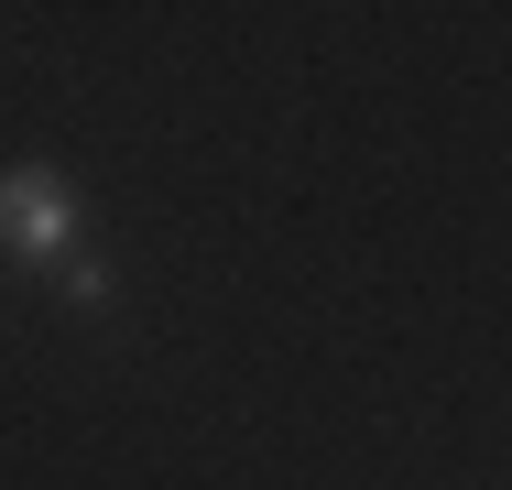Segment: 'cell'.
<instances>
[{"mask_svg":"<svg viewBox=\"0 0 512 490\" xmlns=\"http://www.w3.org/2000/svg\"><path fill=\"white\" fill-rule=\"evenodd\" d=\"M77 186H66V164H44V153H22V164H0V251L11 262H33V273H66L77 262Z\"/></svg>","mask_w":512,"mask_h":490,"instance_id":"cell-1","label":"cell"},{"mask_svg":"<svg viewBox=\"0 0 512 490\" xmlns=\"http://www.w3.org/2000/svg\"><path fill=\"white\" fill-rule=\"evenodd\" d=\"M55 284H66V305H77V316H99V305H109V262H99V251H77Z\"/></svg>","mask_w":512,"mask_h":490,"instance_id":"cell-2","label":"cell"}]
</instances>
